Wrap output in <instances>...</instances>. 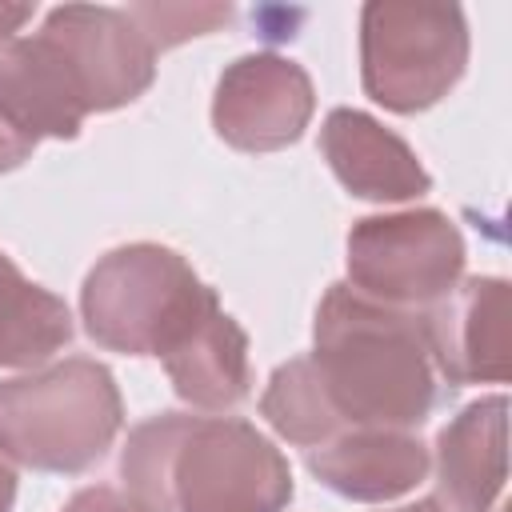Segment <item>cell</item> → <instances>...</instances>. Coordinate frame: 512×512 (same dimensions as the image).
<instances>
[{"label":"cell","mask_w":512,"mask_h":512,"mask_svg":"<svg viewBox=\"0 0 512 512\" xmlns=\"http://www.w3.org/2000/svg\"><path fill=\"white\" fill-rule=\"evenodd\" d=\"M120 476L152 512H284L296 492L284 452L240 416L156 412L128 432Z\"/></svg>","instance_id":"obj_1"},{"label":"cell","mask_w":512,"mask_h":512,"mask_svg":"<svg viewBox=\"0 0 512 512\" xmlns=\"http://www.w3.org/2000/svg\"><path fill=\"white\" fill-rule=\"evenodd\" d=\"M308 360L340 432H416L444 400L420 316L384 308L348 288V280L328 284L320 296Z\"/></svg>","instance_id":"obj_2"},{"label":"cell","mask_w":512,"mask_h":512,"mask_svg":"<svg viewBox=\"0 0 512 512\" xmlns=\"http://www.w3.org/2000/svg\"><path fill=\"white\" fill-rule=\"evenodd\" d=\"M120 424V384L92 356H68L0 380V452L20 468L56 476L88 472L112 448Z\"/></svg>","instance_id":"obj_3"},{"label":"cell","mask_w":512,"mask_h":512,"mask_svg":"<svg viewBox=\"0 0 512 512\" xmlns=\"http://www.w3.org/2000/svg\"><path fill=\"white\" fill-rule=\"evenodd\" d=\"M204 296L208 284L176 248L136 240L104 252L88 268L80 320L84 332L108 352L160 356Z\"/></svg>","instance_id":"obj_4"},{"label":"cell","mask_w":512,"mask_h":512,"mask_svg":"<svg viewBox=\"0 0 512 512\" xmlns=\"http://www.w3.org/2000/svg\"><path fill=\"white\" fill-rule=\"evenodd\" d=\"M468 68V20L456 4L372 0L360 8V84L388 112L440 104Z\"/></svg>","instance_id":"obj_5"},{"label":"cell","mask_w":512,"mask_h":512,"mask_svg":"<svg viewBox=\"0 0 512 512\" xmlns=\"http://www.w3.org/2000/svg\"><path fill=\"white\" fill-rule=\"evenodd\" d=\"M344 248L348 288L400 312H424L448 296L468 260L456 220L440 208L364 216L348 228Z\"/></svg>","instance_id":"obj_6"},{"label":"cell","mask_w":512,"mask_h":512,"mask_svg":"<svg viewBox=\"0 0 512 512\" xmlns=\"http://www.w3.org/2000/svg\"><path fill=\"white\" fill-rule=\"evenodd\" d=\"M40 32L64 56L88 116L140 100L156 80V48L128 8L64 4L44 16Z\"/></svg>","instance_id":"obj_7"},{"label":"cell","mask_w":512,"mask_h":512,"mask_svg":"<svg viewBox=\"0 0 512 512\" xmlns=\"http://www.w3.org/2000/svg\"><path fill=\"white\" fill-rule=\"evenodd\" d=\"M312 112V76L280 52H248L232 60L212 96V128L236 152H280L296 144Z\"/></svg>","instance_id":"obj_8"},{"label":"cell","mask_w":512,"mask_h":512,"mask_svg":"<svg viewBox=\"0 0 512 512\" xmlns=\"http://www.w3.org/2000/svg\"><path fill=\"white\" fill-rule=\"evenodd\" d=\"M416 316L436 376L448 384L508 380V284L500 276H460Z\"/></svg>","instance_id":"obj_9"},{"label":"cell","mask_w":512,"mask_h":512,"mask_svg":"<svg viewBox=\"0 0 512 512\" xmlns=\"http://www.w3.org/2000/svg\"><path fill=\"white\" fill-rule=\"evenodd\" d=\"M160 364L172 380V392L200 412H228L252 392L248 332L220 308L216 288H208L184 328L160 348Z\"/></svg>","instance_id":"obj_10"},{"label":"cell","mask_w":512,"mask_h":512,"mask_svg":"<svg viewBox=\"0 0 512 512\" xmlns=\"http://www.w3.org/2000/svg\"><path fill=\"white\" fill-rule=\"evenodd\" d=\"M320 152L332 176L352 196L372 204H404L432 188V176L412 144L360 108H332L324 116Z\"/></svg>","instance_id":"obj_11"},{"label":"cell","mask_w":512,"mask_h":512,"mask_svg":"<svg viewBox=\"0 0 512 512\" xmlns=\"http://www.w3.org/2000/svg\"><path fill=\"white\" fill-rule=\"evenodd\" d=\"M0 116L32 148L44 136L52 140L80 136L88 116L84 96L64 56L44 32L16 36L8 48H0Z\"/></svg>","instance_id":"obj_12"},{"label":"cell","mask_w":512,"mask_h":512,"mask_svg":"<svg viewBox=\"0 0 512 512\" xmlns=\"http://www.w3.org/2000/svg\"><path fill=\"white\" fill-rule=\"evenodd\" d=\"M308 472L336 496L356 504H384L412 492L428 468V444L396 428H348L304 452Z\"/></svg>","instance_id":"obj_13"},{"label":"cell","mask_w":512,"mask_h":512,"mask_svg":"<svg viewBox=\"0 0 512 512\" xmlns=\"http://www.w3.org/2000/svg\"><path fill=\"white\" fill-rule=\"evenodd\" d=\"M508 480V396L464 404L436 436V500L444 512H496Z\"/></svg>","instance_id":"obj_14"},{"label":"cell","mask_w":512,"mask_h":512,"mask_svg":"<svg viewBox=\"0 0 512 512\" xmlns=\"http://www.w3.org/2000/svg\"><path fill=\"white\" fill-rule=\"evenodd\" d=\"M68 304L32 284L8 252H0V368H36L72 344Z\"/></svg>","instance_id":"obj_15"},{"label":"cell","mask_w":512,"mask_h":512,"mask_svg":"<svg viewBox=\"0 0 512 512\" xmlns=\"http://www.w3.org/2000/svg\"><path fill=\"white\" fill-rule=\"evenodd\" d=\"M260 416L272 424L276 436H284L288 444L296 448H316L324 440H332L340 428H336V416L316 384V372H312V360L308 352L304 356H292L284 360L268 384H264V396H260Z\"/></svg>","instance_id":"obj_16"},{"label":"cell","mask_w":512,"mask_h":512,"mask_svg":"<svg viewBox=\"0 0 512 512\" xmlns=\"http://www.w3.org/2000/svg\"><path fill=\"white\" fill-rule=\"evenodd\" d=\"M128 16L140 24V32L148 36V44L160 52L184 44L188 36H204L216 24L232 20L228 4H132Z\"/></svg>","instance_id":"obj_17"},{"label":"cell","mask_w":512,"mask_h":512,"mask_svg":"<svg viewBox=\"0 0 512 512\" xmlns=\"http://www.w3.org/2000/svg\"><path fill=\"white\" fill-rule=\"evenodd\" d=\"M60 512H152V508L144 500H136L132 492L112 488V484H88V488L72 492Z\"/></svg>","instance_id":"obj_18"},{"label":"cell","mask_w":512,"mask_h":512,"mask_svg":"<svg viewBox=\"0 0 512 512\" xmlns=\"http://www.w3.org/2000/svg\"><path fill=\"white\" fill-rule=\"evenodd\" d=\"M32 152H36V148H32L28 140H20V136L4 124V116H0V172H16Z\"/></svg>","instance_id":"obj_19"},{"label":"cell","mask_w":512,"mask_h":512,"mask_svg":"<svg viewBox=\"0 0 512 512\" xmlns=\"http://www.w3.org/2000/svg\"><path fill=\"white\" fill-rule=\"evenodd\" d=\"M28 20H32V8L28 4H0V48H8Z\"/></svg>","instance_id":"obj_20"},{"label":"cell","mask_w":512,"mask_h":512,"mask_svg":"<svg viewBox=\"0 0 512 512\" xmlns=\"http://www.w3.org/2000/svg\"><path fill=\"white\" fill-rule=\"evenodd\" d=\"M12 504H16V468L0 452V512H12Z\"/></svg>","instance_id":"obj_21"},{"label":"cell","mask_w":512,"mask_h":512,"mask_svg":"<svg viewBox=\"0 0 512 512\" xmlns=\"http://www.w3.org/2000/svg\"><path fill=\"white\" fill-rule=\"evenodd\" d=\"M396 512H444V504H440L436 496H428V500H416V504H404V508H396Z\"/></svg>","instance_id":"obj_22"}]
</instances>
